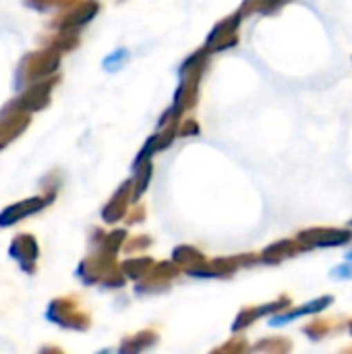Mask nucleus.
Returning a JSON list of instances; mask_svg holds the SVG:
<instances>
[{
    "instance_id": "1",
    "label": "nucleus",
    "mask_w": 352,
    "mask_h": 354,
    "mask_svg": "<svg viewBox=\"0 0 352 354\" xmlns=\"http://www.w3.org/2000/svg\"><path fill=\"white\" fill-rule=\"evenodd\" d=\"M58 64H60V54L52 46L46 50H39V52H31L21 60V64L17 68L15 85L23 87V85H33L37 81H44L48 75L56 73Z\"/></svg>"
},
{
    "instance_id": "2",
    "label": "nucleus",
    "mask_w": 352,
    "mask_h": 354,
    "mask_svg": "<svg viewBox=\"0 0 352 354\" xmlns=\"http://www.w3.org/2000/svg\"><path fill=\"white\" fill-rule=\"evenodd\" d=\"M58 83V77H52V79H44V81H37L33 83L29 89H25L17 100L8 102L0 114H8V112H37L41 108L48 106L50 102V95H52V87Z\"/></svg>"
},
{
    "instance_id": "3",
    "label": "nucleus",
    "mask_w": 352,
    "mask_h": 354,
    "mask_svg": "<svg viewBox=\"0 0 352 354\" xmlns=\"http://www.w3.org/2000/svg\"><path fill=\"white\" fill-rule=\"evenodd\" d=\"M46 317L62 328H71V330H87L89 319L87 315H83L77 305L71 299H56L50 303Z\"/></svg>"
},
{
    "instance_id": "4",
    "label": "nucleus",
    "mask_w": 352,
    "mask_h": 354,
    "mask_svg": "<svg viewBox=\"0 0 352 354\" xmlns=\"http://www.w3.org/2000/svg\"><path fill=\"white\" fill-rule=\"evenodd\" d=\"M54 199V193H50L48 197H29L25 201H19L15 205H8L6 209L0 212V228H8L21 220H25L27 216H33L37 212H41L50 201Z\"/></svg>"
},
{
    "instance_id": "5",
    "label": "nucleus",
    "mask_w": 352,
    "mask_h": 354,
    "mask_svg": "<svg viewBox=\"0 0 352 354\" xmlns=\"http://www.w3.org/2000/svg\"><path fill=\"white\" fill-rule=\"evenodd\" d=\"M8 255L15 261H19V266L23 268V272L33 274L35 272V261H37L39 249H37V243H35V239L31 234H19L10 243Z\"/></svg>"
},
{
    "instance_id": "6",
    "label": "nucleus",
    "mask_w": 352,
    "mask_h": 354,
    "mask_svg": "<svg viewBox=\"0 0 352 354\" xmlns=\"http://www.w3.org/2000/svg\"><path fill=\"white\" fill-rule=\"evenodd\" d=\"M95 12H98V2L85 0L81 4H75V8L71 12H66L64 17H58L54 21V27H58L60 31H73V29L85 25L91 17H95Z\"/></svg>"
},
{
    "instance_id": "7",
    "label": "nucleus",
    "mask_w": 352,
    "mask_h": 354,
    "mask_svg": "<svg viewBox=\"0 0 352 354\" xmlns=\"http://www.w3.org/2000/svg\"><path fill=\"white\" fill-rule=\"evenodd\" d=\"M29 127V112H8L0 114V149L15 141Z\"/></svg>"
},
{
    "instance_id": "8",
    "label": "nucleus",
    "mask_w": 352,
    "mask_h": 354,
    "mask_svg": "<svg viewBox=\"0 0 352 354\" xmlns=\"http://www.w3.org/2000/svg\"><path fill=\"white\" fill-rule=\"evenodd\" d=\"M127 189H129V185H124V187L116 193V197L106 205V209H104V220L114 222V220H118V218L122 216V201H124V193H127Z\"/></svg>"
},
{
    "instance_id": "9",
    "label": "nucleus",
    "mask_w": 352,
    "mask_h": 354,
    "mask_svg": "<svg viewBox=\"0 0 352 354\" xmlns=\"http://www.w3.org/2000/svg\"><path fill=\"white\" fill-rule=\"evenodd\" d=\"M23 2L35 10H48V8H62L66 4H73L75 0H23Z\"/></svg>"
},
{
    "instance_id": "10",
    "label": "nucleus",
    "mask_w": 352,
    "mask_h": 354,
    "mask_svg": "<svg viewBox=\"0 0 352 354\" xmlns=\"http://www.w3.org/2000/svg\"><path fill=\"white\" fill-rule=\"evenodd\" d=\"M127 58H129V52H127L124 48H120V50L112 52V54L104 60V68H108V71H116V68H120V66L127 62Z\"/></svg>"
},
{
    "instance_id": "11",
    "label": "nucleus",
    "mask_w": 352,
    "mask_h": 354,
    "mask_svg": "<svg viewBox=\"0 0 352 354\" xmlns=\"http://www.w3.org/2000/svg\"><path fill=\"white\" fill-rule=\"evenodd\" d=\"M332 278L336 280H352V263H344V266H338L332 270Z\"/></svg>"
},
{
    "instance_id": "12",
    "label": "nucleus",
    "mask_w": 352,
    "mask_h": 354,
    "mask_svg": "<svg viewBox=\"0 0 352 354\" xmlns=\"http://www.w3.org/2000/svg\"><path fill=\"white\" fill-rule=\"evenodd\" d=\"M346 257H349V261H352V251H351V253H349V255H346Z\"/></svg>"
}]
</instances>
